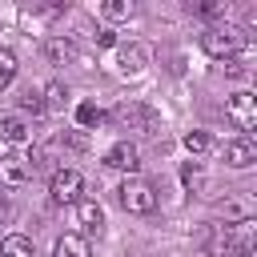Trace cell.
<instances>
[{"mask_svg": "<svg viewBox=\"0 0 257 257\" xmlns=\"http://www.w3.org/2000/svg\"><path fill=\"white\" fill-rule=\"evenodd\" d=\"M201 48H205V56H213V60H237V56L249 48V36H245V28H237V24H217V28L201 32Z\"/></svg>", "mask_w": 257, "mask_h": 257, "instance_id": "6da1fadb", "label": "cell"}, {"mask_svg": "<svg viewBox=\"0 0 257 257\" xmlns=\"http://www.w3.org/2000/svg\"><path fill=\"white\" fill-rule=\"evenodd\" d=\"M120 205L128 209V213H153L157 209V189L145 181V177H128L124 185H120Z\"/></svg>", "mask_w": 257, "mask_h": 257, "instance_id": "7a4b0ae2", "label": "cell"}, {"mask_svg": "<svg viewBox=\"0 0 257 257\" xmlns=\"http://www.w3.org/2000/svg\"><path fill=\"white\" fill-rule=\"evenodd\" d=\"M225 116L241 128V137H249L253 124H257V96H253V92H233V96L225 100Z\"/></svg>", "mask_w": 257, "mask_h": 257, "instance_id": "3957f363", "label": "cell"}, {"mask_svg": "<svg viewBox=\"0 0 257 257\" xmlns=\"http://www.w3.org/2000/svg\"><path fill=\"white\" fill-rule=\"evenodd\" d=\"M80 189H84V181H80L76 169H56L52 181H48V193H52L56 205H76L80 201Z\"/></svg>", "mask_w": 257, "mask_h": 257, "instance_id": "277c9868", "label": "cell"}, {"mask_svg": "<svg viewBox=\"0 0 257 257\" xmlns=\"http://www.w3.org/2000/svg\"><path fill=\"white\" fill-rule=\"evenodd\" d=\"M149 64V48L145 44H120L116 48V72L120 76H141Z\"/></svg>", "mask_w": 257, "mask_h": 257, "instance_id": "5b68a950", "label": "cell"}, {"mask_svg": "<svg viewBox=\"0 0 257 257\" xmlns=\"http://www.w3.org/2000/svg\"><path fill=\"white\" fill-rule=\"evenodd\" d=\"M104 165H108V169L137 173V169H141V153H137V145H133V141H116V145L104 153Z\"/></svg>", "mask_w": 257, "mask_h": 257, "instance_id": "8992f818", "label": "cell"}, {"mask_svg": "<svg viewBox=\"0 0 257 257\" xmlns=\"http://www.w3.org/2000/svg\"><path fill=\"white\" fill-rule=\"evenodd\" d=\"M253 161H257V145H253V137H237V141L225 145V165H229V169H249Z\"/></svg>", "mask_w": 257, "mask_h": 257, "instance_id": "52a82bcc", "label": "cell"}, {"mask_svg": "<svg viewBox=\"0 0 257 257\" xmlns=\"http://www.w3.org/2000/svg\"><path fill=\"white\" fill-rule=\"evenodd\" d=\"M76 221H80L84 233H100V229H104V209H100L92 197H80V201H76Z\"/></svg>", "mask_w": 257, "mask_h": 257, "instance_id": "ba28073f", "label": "cell"}, {"mask_svg": "<svg viewBox=\"0 0 257 257\" xmlns=\"http://www.w3.org/2000/svg\"><path fill=\"white\" fill-rule=\"evenodd\" d=\"M44 56H48V64H68L76 56V44L68 36H52V40H44Z\"/></svg>", "mask_w": 257, "mask_h": 257, "instance_id": "9c48e42d", "label": "cell"}, {"mask_svg": "<svg viewBox=\"0 0 257 257\" xmlns=\"http://www.w3.org/2000/svg\"><path fill=\"white\" fill-rule=\"evenodd\" d=\"M52 257H92V253H88V241H84V237H76V233H64V237L56 241Z\"/></svg>", "mask_w": 257, "mask_h": 257, "instance_id": "30bf717a", "label": "cell"}, {"mask_svg": "<svg viewBox=\"0 0 257 257\" xmlns=\"http://www.w3.org/2000/svg\"><path fill=\"white\" fill-rule=\"evenodd\" d=\"M0 257H36V253H32V241H28V237L12 233V237L0 241Z\"/></svg>", "mask_w": 257, "mask_h": 257, "instance_id": "8fae6325", "label": "cell"}, {"mask_svg": "<svg viewBox=\"0 0 257 257\" xmlns=\"http://www.w3.org/2000/svg\"><path fill=\"white\" fill-rule=\"evenodd\" d=\"M181 185H185L189 193H201V189H205V169H201L197 161H185V165H181Z\"/></svg>", "mask_w": 257, "mask_h": 257, "instance_id": "7c38bea8", "label": "cell"}, {"mask_svg": "<svg viewBox=\"0 0 257 257\" xmlns=\"http://www.w3.org/2000/svg\"><path fill=\"white\" fill-rule=\"evenodd\" d=\"M0 141H8V145H24V141H28V128H24L16 116H4V120H0Z\"/></svg>", "mask_w": 257, "mask_h": 257, "instance_id": "4fadbf2b", "label": "cell"}, {"mask_svg": "<svg viewBox=\"0 0 257 257\" xmlns=\"http://www.w3.org/2000/svg\"><path fill=\"white\" fill-rule=\"evenodd\" d=\"M40 100H44V112H48V108H64V100H68V88H64L60 80H52V84L44 88V96H40Z\"/></svg>", "mask_w": 257, "mask_h": 257, "instance_id": "5bb4252c", "label": "cell"}, {"mask_svg": "<svg viewBox=\"0 0 257 257\" xmlns=\"http://www.w3.org/2000/svg\"><path fill=\"white\" fill-rule=\"evenodd\" d=\"M185 149H189L193 157H205V153L213 149V141H209V133H201V128H193V133H185Z\"/></svg>", "mask_w": 257, "mask_h": 257, "instance_id": "9a60e30c", "label": "cell"}, {"mask_svg": "<svg viewBox=\"0 0 257 257\" xmlns=\"http://www.w3.org/2000/svg\"><path fill=\"white\" fill-rule=\"evenodd\" d=\"M16 68H20V64H16V56H12L8 48H0V92L16 80Z\"/></svg>", "mask_w": 257, "mask_h": 257, "instance_id": "2e32d148", "label": "cell"}, {"mask_svg": "<svg viewBox=\"0 0 257 257\" xmlns=\"http://www.w3.org/2000/svg\"><path fill=\"white\" fill-rule=\"evenodd\" d=\"M20 108H24V112H32V116H40V112H44V100H40V92H32V88H28V92L20 96Z\"/></svg>", "mask_w": 257, "mask_h": 257, "instance_id": "e0dca14e", "label": "cell"}, {"mask_svg": "<svg viewBox=\"0 0 257 257\" xmlns=\"http://www.w3.org/2000/svg\"><path fill=\"white\" fill-rule=\"evenodd\" d=\"M76 120H80L84 128H88V124H100V108H96V104H80V108H76Z\"/></svg>", "mask_w": 257, "mask_h": 257, "instance_id": "ac0fdd59", "label": "cell"}, {"mask_svg": "<svg viewBox=\"0 0 257 257\" xmlns=\"http://www.w3.org/2000/svg\"><path fill=\"white\" fill-rule=\"evenodd\" d=\"M104 16H112V20H116V16H133V4H128V0H108V4H104Z\"/></svg>", "mask_w": 257, "mask_h": 257, "instance_id": "d6986e66", "label": "cell"}, {"mask_svg": "<svg viewBox=\"0 0 257 257\" xmlns=\"http://www.w3.org/2000/svg\"><path fill=\"white\" fill-rule=\"evenodd\" d=\"M229 8V0H209V4H201V16H221Z\"/></svg>", "mask_w": 257, "mask_h": 257, "instance_id": "ffe728a7", "label": "cell"}, {"mask_svg": "<svg viewBox=\"0 0 257 257\" xmlns=\"http://www.w3.org/2000/svg\"><path fill=\"white\" fill-rule=\"evenodd\" d=\"M96 44L112 48V44H116V32H112V28H100V32H96Z\"/></svg>", "mask_w": 257, "mask_h": 257, "instance_id": "44dd1931", "label": "cell"}, {"mask_svg": "<svg viewBox=\"0 0 257 257\" xmlns=\"http://www.w3.org/2000/svg\"><path fill=\"white\" fill-rule=\"evenodd\" d=\"M225 72H229V76H245V64H241V60H225Z\"/></svg>", "mask_w": 257, "mask_h": 257, "instance_id": "7402d4cb", "label": "cell"}, {"mask_svg": "<svg viewBox=\"0 0 257 257\" xmlns=\"http://www.w3.org/2000/svg\"><path fill=\"white\" fill-rule=\"evenodd\" d=\"M249 253H253V249H245V245H229V249H225V257H249Z\"/></svg>", "mask_w": 257, "mask_h": 257, "instance_id": "603a6c76", "label": "cell"}, {"mask_svg": "<svg viewBox=\"0 0 257 257\" xmlns=\"http://www.w3.org/2000/svg\"><path fill=\"white\" fill-rule=\"evenodd\" d=\"M8 217H12V209H8V201L0 197V221H8Z\"/></svg>", "mask_w": 257, "mask_h": 257, "instance_id": "cb8c5ba5", "label": "cell"}]
</instances>
